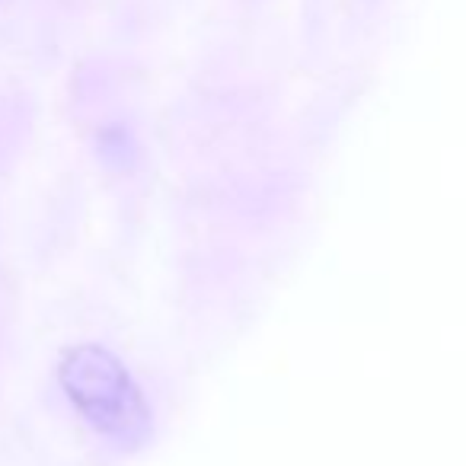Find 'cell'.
I'll use <instances>...</instances> for the list:
<instances>
[{
	"instance_id": "cell-1",
	"label": "cell",
	"mask_w": 466,
	"mask_h": 466,
	"mask_svg": "<svg viewBox=\"0 0 466 466\" xmlns=\"http://www.w3.org/2000/svg\"><path fill=\"white\" fill-rule=\"evenodd\" d=\"M61 390L71 406L106 438L137 441L150 428V409L125 364L103 345L84 342L58 364Z\"/></svg>"
}]
</instances>
